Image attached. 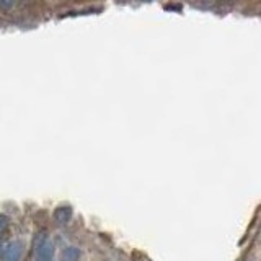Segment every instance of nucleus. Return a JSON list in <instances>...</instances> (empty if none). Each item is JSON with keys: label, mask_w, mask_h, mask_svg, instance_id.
Listing matches in <instances>:
<instances>
[{"label": "nucleus", "mask_w": 261, "mask_h": 261, "mask_svg": "<svg viewBox=\"0 0 261 261\" xmlns=\"http://www.w3.org/2000/svg\"><path fill=\"white\" fill-rule=\"evenodd\" d=\"M72 214H74V211L71 206H59V208H56V211H54L52 217H54V221H56V224L64 225L72 219Z\"/></svg>", "instance_id": "obj_3"}, {"label": "nucleus", "mask_w": 261, "mask_h": 261, "mask_svg": "<svg viewBox=\"0 0 261 261\" xmlns=\"http://www.w3.org/2000/svg\"><path fill=\"white\" fill-rule=\"evenodd\" d=\"M34 246H36V261H52L54 243L51 242V238L47 237L44 230L38 233Z\"/></svg>", "instance_id": "obj_1"}, {"label": "nucleus", "mask_w": 261, "mask_h": 261, "mask_svg": "<svg viewBox=\"0 0 261 261\" xmlns=\"http://www.w3.org/2000/svg\"><path fill=\"white\" fill-rule=\"evenodd\" d=\"M9 217L4 216V214H0V237L4 235V233L7 232V229H9Z\"/></svg>", "instance_id": "obj_5"}, {"label": "nucleus", "mask_w": 261, "mask_h": 261, "mask_svg": "<svg viewBox=\"0 0 261 261\" xmlns=\"http://www.w3.org/2000/svg\"><path fill=\"white\" fill-rule=\"evenodd\" d=\"M22 253H23L22 243H20V242H12V243H9L4 248L2 261H20V258H22Z\"/></svg>", "instance_id": "obj_2"}, {"label": "nucleus", "mask_w": 261, "mask_h": 261, "mask_svg": "<svg viewBox=\"0 0 261 261\" xmlns=\"http://www.w3.org/2000/svg\"><path fill=\"white\" fill-rule=\"evenodd\" d=\"M80 258V250L77 246H69L64 251V261H79Z\"/></svg>", "instance_id": "obj_4"}]
</instances>
